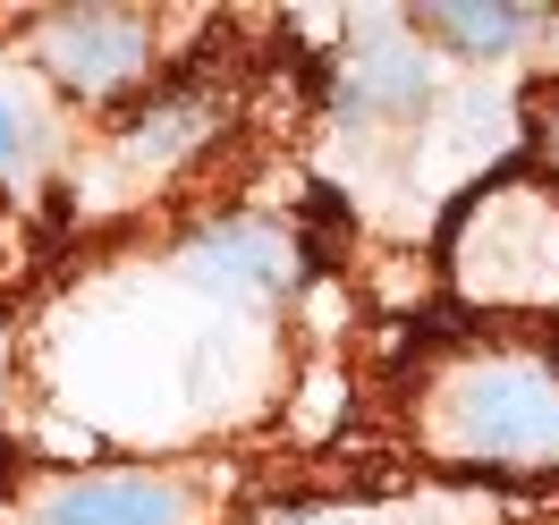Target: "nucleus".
Wrapping results in <instances>:
<instances>
[{
	"label": "nucleus",
	"instance_id": "f257e3e1",
	"mask_svg": "<svg viewBox=\"0 0 559 525\" xmlns=\"http://www.w3.org/2000/svg\"><path fill=\"white\" fill-rule=\"evenodd\" d=\"M399 432L441 475L551 484L559 475V339L534 331H432L399 373Z\"/></svg>",
	"mask_w": 559,
	"mask_h": 525
},
{
	"label": "nucleus",
	"instance_id": "f03ea898",
	"mask_svg": "<svg viewBox=\"0 0 559 525\" xmlns=\"http://www.w3.org/2000/svg\"><path fill=\"white\" fill-rule=\"evenodd\" d=\"M441 288L475 331H559V187L534 162L484 170L441 220Z\"/></svg>",
	"mask_w": 559,
	"mask_h": 525
},
{
	"label": "nucleus",
	"instance_id": "7ed1b4c3",
	"mask_svg": "<svg viewBox=\"0 0 559 525\" xmlns=\"http://www.w3.org/2000/svg\"><path fill=\"white\" fill-rule=\"evenodd\" d=\"M26 60L69 103L128 110L136 94H153L162 26H153V9H43L35 26H26Z\"/></svg>",
	"mask_w": 559,
	"mask_h": 525
},
{
	"label": "nucleus",
	"instance_id": "20e7f679",
	"mask_svg": "<svg viewBox=\"0 0 559 525\" xmlns=\"http://www.w3.org/2000/svg\"><path fill=\"white\" fill-rule=\"evenodd\" d=\"M178 272L204 288V297H221V306H238V314H263V306H280L288 288H297V246H288V229H272V220H254V212H238V220H204L195 238L178 246Z\"/></svg>",
	"mask_w": 559,
	"mask_h": 525
},
{
	"label": "nucleus",
	"instance_id": "39448f33",
	"mask_svg": "<svg viewBox=\"0 0 559 525\" xmlns=\"http://www.w3.org/2000/svg\"><path fill=\"white\" fill-rule=\"evenodd\" d=\"M432 103H441V76H432V51L407 35V17L356 26L340 60V110L356 128H416Z\"/></svg>",
	"mask_w": 559,
	"mask_h": 525
},
{
	"label": "nucleus",
	"instance_id": "423d86ee",
	"mask_svg": "<svg viewBox=\"0 0 559 525\" xmlns=\"http://www.w3.org/2000/svg\"><path fill=\"white\" fill-rule=\"evenodd\" d=\"M43 525H195V491L153 466H94L43 491Z\"/></svg>",
	"mask_w": 559,
	"mask_h": 525
},
{
	"label": "nucleus",
	"instance_id": "0eeeda50",
	"mask_svg": "<svg viewBox=\"0 0 559 525\" xmlns=\"http://www.w3.org/2000/svg\"><path fill=\"white\" fill-rule=\"evenodd\" d=\"M407 35L424 51L491 69V60H518V51H534L551 35V9L543 0H424V9H407Z\"/></svg>",
	"mask_w": 559,
	"mask_h": 525
},
{
	"label": "nucleus",
	"instance_id": "6e6552de",
	"mask_svg": "<svg viewBox=\"0 0 559 525\" xmlns=\"http://www.w3.org/2000/svg\"><path fill=\"white\" fill-rule=\"evenodd\" d=\"M221 128V103H212L204 85H153L128 103V128H119V153L136 162V170H178V162H195Z\"/></svg>",
	"mask_w": 559,
	"mask_h": 525
},
{
	"label": "nucleus",
	"instance_id": "1a4fd4ad",
	"mask_svg": "<svg viewBox=\"0 0 559 525\" xmlns=\"http://www.w3.org/2000/svg\"><path fill=\"white\" fill-rule=\"evenodd\" d=\"M525 162L559 187V94H543V103H534V144H525Z\"/></svg>",
	"mask_w": 559,
	"mask_h": 525
},
{
	"label": "nucleus",
	"instance_id": "9d476101",
	"mask_svg": "<svg viewBox=\"0 0 559 525\" xmlns=\"http://www.w3.org/2000/svg\"><path fill=\"white\" fill-rule=\"evenodd\" d=\"M17 144H26V119H17V103H9V94H0V170H9V162H17Z\"/></svg>",
	"mask_w": 559,
	"mask_h": 525
},
{
	"label": "nucleus",
	"instance_id": "9b49d317",
	"mask_svg": "<svg viewBox=\"0 0 559 525\" xmlns=\"http://www.w3.org/2000/svg\"><path fill=\"white\" fill-rule=\"evenodd\" d=\"M272 525H348V517H331V509H280Z\"/></svg>",
	"mask_w": 559,
	"mask_h": 525
}]
</instances>
